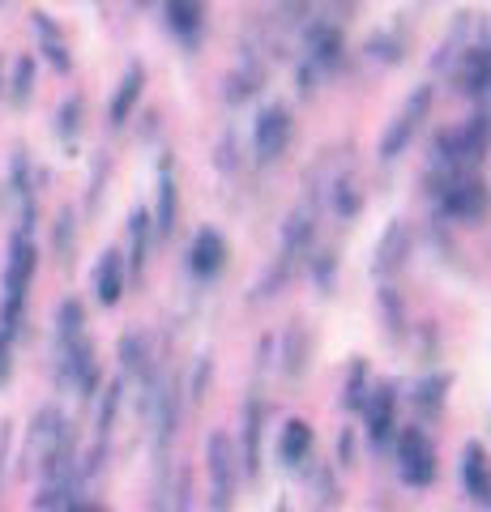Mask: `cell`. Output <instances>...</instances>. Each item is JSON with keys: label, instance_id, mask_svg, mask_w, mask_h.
Wrapping results in <instances>:
<instances>
[{"label": "cell", "instance_id": "1", "mask_svg": "<svg viewBox=\"0 0 491 512\" xmlns=\"http://www.w3.org/2000/svg\"><path fill=\"white\" fill-rule=\"evenodd\" d=\"M30 274H35V244L26 235L13 239L9 248V265H5V316H0V333L13 338L22 325V303H26V286H30Z\"/></svg>", "mask_w": 491, "mask_h": 512}, {"label": "cell", "instance_id": "2", "mask_svg": "<svg viewBox=\"0 0 491 512\" xmlns=\"http://www.w3.org/2000/svg\"><path fill=\"white\" fill-rule=\"evenodd\" d=\"M483 146H487V116H474L466 124L449 128L436 141V171H466L470 163H479Z\"/></svg>", "mask_w": 491, "mask_h": 512}, {"label": "cell", "instance_id": "3", "mask_svg": "<svg viewBox=\"0 0 491 512\" xmlns=\"http://www.w3.org/2000/svg\"><path fill=\"white\" fill-rule=\"evenodd\" d=\"M440 175V210L457 222H474L487 210V188L466 171H436Z\"/></svg>", "mask_w": 491, "mask_h": 512}, {"label": "cell", "instance_id": "4", "mask_svg": "<svg viewBox=\"0 0 491 512\" xmlns=\"http://www.w3.org/2000/svg\"><path fill=\"white\" fill-rule=\"evenodd\" d=\"M398 474L410 487H427L436 478V453L419 427H406L398 440Z\"/></svg>", "mask_w": 491, "mask_h": 512}, {"label": "cell", "instance_id": "5", "mask_svg": "<svg viewBox=\"0 0 491 512\" xmlns=\"http://www.w3.org/2000/svg\"><path fill=\"white\" fill-rule=\"evenodd\" d=\"M427 107H432V86H419L415 94L406 99V107H402V116L389 124V133H385V141H380V158H398L406 146H410V137L419 133V124H423V116H427Z\"/></svg>", "mask_w": 491, "mask_h": 512}, {"label": "cell", "instance_id": "6", "mask_svg": "<svg viewBox=\"0 0 491 512\" xmlns=\"http://www.w3.org/2000/svg\"><path fill=\"white\" fill-rule=\"evenodd\" d=\"M257 158L261 163H274V158L287 150V141H291V116H287V107H269L261 111V120H257Z\"/></svg>", "mask_w": 491, "mask_h": 512}, {"label": "cell", "instance_id": "7", "mask_svg": "<svg viewBox=\"0 0 491 512\" xmlns=\"http://www.w3.org/2000/svg\"><path fill=\"white\" fill-rule=\"evenodd\" d=\"M453 86L479 99V94L491 86V47H470L462 56V64L453 69Z\"/></svg>", "mask_w": 491, "mask_h": 512}, {"label": "cell", "instance_id": "8", "mask_svg": "<svg viewBox=\"0 0 491 512\" xmlns=\"http://www.w3.org/2000/svg\"><path fill=\"white\" fill-rule=\"evenodd\" d=\"M188 265H193L197 278H214L218 269L227 265V244H223V235H218V231H201V235L193 239V248H188Z\"/></svg>", "mask_w": 491, "mask_h": 512}, {"label": "cell", "instance_id": "9", "mask_svg": "<svg viewBox=\"0 0 491 512\" xmlns=\"http://www.w3.org/2000/svg\"><path fill=\"white\" fill-rule=\"evenodd\" d=\"M94 291H99V303H120L124 295V256L112 248V252H103V261H99V274H94Z\"/></svg>", "mask_w": 491, "mask_h": 512}, {"label": "cell", "instance_id": "10", "mask_svg": "<svg viewBox=\"0 0 491 512\" xmlns=\"http://www.w3.org/2000/svg\"><path fill=\"white\" fill-rule=\"evenodd\" d=\"M210 478H214V504L223 508L231 500V444H227V436L210 440Z\"/></svg>", "mask_w": 491, "mask_h": 512}, {"label": "cell", "instance_id": "11", "mask_svg": "<svg viewBox=\"0 0 491 512\" xmlns=\"http://www.w3.org/2000/svg\"><path fill=\"white\" fill-rule=\"evenodd\" d=\"M368 436L372 444H385L393 436V389H376L368 397Z\"/></svg>", "mask_w": 491, "mask_h": 512}, {"label": "cell", "instance_id": "12", "mask_svg": "<svg viewBox=\"0 0 491 512\" xmlns=\"http://www.w3.org/2000/svg\"><path fill=\"white\" fill-rule=\"evenodd\" d=\"M462 483L474 500H491V483H487V461H483V448L479 444H466L462 453Z\"/></svg>", "mask_w": 491, "mask_h": 512}, {"label": "cell", "instance_id": "13", "mask_svg": "<svg viewBox=\"0 0 491 512\" xmlns=\"http://www.w3.org/2000/svg\"><path fill=\"white\" fill-rule=\"evenodd\" d=\"M141 82H146V73H141V64H133V69L120 77L116 99H112V124H124V120H129V111H133L137 94H141Z\"/></svg>", "mask_w": 491, "mask_h": 512}, {"label": "cell", "instance_id": "14", "mask_svg": "<svg viewBox=\"0 0 491 512\" xmlns=\"http://www.w3.org/2000/svg\"><path fill=\"white\" fill-rule=\"evenodd\" d=\"M167 22L180 39H193L201 30V0H167Z\"/></svg>", "mask_w": 491, "mask_h": 512}, {"label": "cell", "instance_id": "15", "mask_svg": "<svg viewBox=\"0 0 491 512\" xmlns=\"http://www.w3.org/2000/svg\"><path fill=\"white\" fill-rule=\"evenodd\" d=\"M308 448H312V427L304 419H291L287 431H282V444H278L282 461H291V466H295V461L308 457Z\"/></svg>", "mask_w": 491, "mask_h": 512}, {"label": "cell", "instance_id": "16", "mask_svg": "<svg viewBox=\"0 0 491 512\" xmlns=\"http://www.w3.org/2000/svg\"><path fill=\"white\" fill-rule=\"evenodd\" d=\"M35 30L43 39V56L56 64L60 73H69V52H65V39H60V30L52 26V18H43V13H35Z\"/></svg>", "mask_w": 491, "mask_h": 512}, {"label": "cell", "instance_id": "17", "mask_svg": "<svg viewBox=\"0 0 491 512\" xmlns=\"http://www.w3.org/2000/svg\"><path fill=\"white\" fill-rule=\"evenodd\" d=\"M338 56H342V35L334 26H321L312 35V60L321 64V69H329V64H338Z\"/></svg>", "mask_w": 491, "mask_h": 512}, {"label": "cell", "instance_id": "18", "mask_svg": "<svg viewBox=\"0 0 491 512\" xmlns=\"http://www.w3.org/2000/svg\"><path fill=\"white\" fill-rule=\"evenodd\" d=\"M171 231H176V184L163 171V184H158V235H171Z\"/></svg>", "mask_w": 491, "mask_h": 512}, {"label": "cell", "instance_id": "19", "mask_svg": "<svg viewBox=\"0 0 491 512\" xmlns=\"http://www.w3.org/2000/svg\"><path fill=\"white\" fill-rule=\"evenodd\" d=\"M133 274H141V269H146V235H150V218L146 214H133Z\"/></svg>", "mask_w": 491, "mask_h": 512}, {"label": "cell", "instance_id": "20", "mask_svg": "<svg viewBox=\"0 0 491 512\" xmlns=\"http://www.w3.org/2000/svg\"><path fill=\"white\" fill-rule=\"evenodd\" d=\"M257 406H248V431H244V470L248 474H257V466H261V453H257Z\"/></svg>", "mask_w": 491, "mask_h": 512}, {"label": "cell", "instance_id": "21", "mask_svg": "<svg viewBox=\"0 0 491 512\" xmlns=\"http://www.w3.org/2000/svg\"><path fill=\"white\" fill-rule=\"evenodd\" d=\"M30 82H35V64L22 56V60H18V73H13V99H18V103L30 94Z\"/></svg>", "mask_w": 491, "mask_h": 512}, {"label": "cell", "instance_id": "22", "mask_svg": "<svg viewBox=\"0 0 491 512\" xmlns=\"http://www.w3.org/2000/svg\"><path fill=\"white\" fill-rule=\"evenodd\" d=\"M77 116H82V103H65V120H60V133L65 137H73V128H77Z\"/></svg>", "mask_w": 491, "mask_h": 512}, {"label": "cell", "instance_id": "23", "mask_svg": "<svg viewBox=\"0 0 491 512\" xmlns=\"http://www.w3.org/2000/svg\"><path fill=\"white\" fill-rule=\"evenodd\" d=\"M338 205H342V214H351V210H355V197H351V184H346V180L338 184Z\"/></svg>", "mask_w": 491, "mask_h": 512}, {"label": "cell", "instance_id": "24", "mask_svg": "<svg viewBox=\"0 0 491 512\" xmlns=\"http://www.w3.org/2000/svg\"><path fill=\"white\" fill-rule=\"evenodd\" d=\"M9 376V338L5 333H0V380Z\"/></svg>", "mask_w": 491, "mask_h": 512}, {"label": "cell", "instance_id": "25", "mask_svg": "<svg viewBox=\"0 0 491 512\" xmlns=\"http://www.w3.org/2000/svg\"><path fill=\"white\" fill-rule=\"evenodd\" d=\"M282 5H287V9H291V5H295V9H304V5H308V0H282Z\"/></svg>", "mask_w": 491, "mask_h": 512}, {"label": "cell", "instance_id": "26", "mask_svg": "<svg viewBox=\"0 0 491 512\" xmlns=\"http://www.w3.org/2000/svg\"><path fill=\"white\" fill-rule=\"evenodd\" d=\"M137 5H150V0H137Z\"/></svg>", "mask_w": 491, "mask_h": 512}]
</instances>
